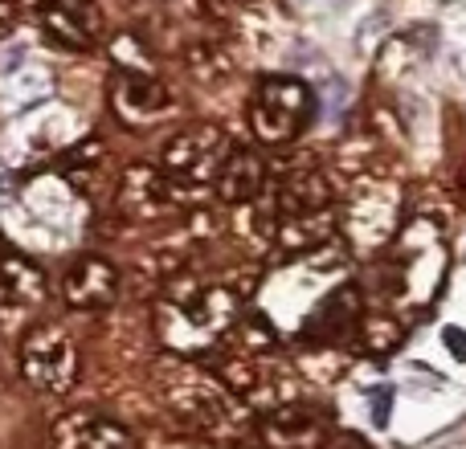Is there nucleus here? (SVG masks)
<instances>
[{"label":"nucleus","mask_w":466,"mask_h":449,"mask_svg":"<svg viewBox=\"0 0 466 449\" xmlns=\"http://www.w3.org/2000/svg\"><path fill=\"white\" fill-rule=\"evenodd\" d=\"M16 364H21V376L33 393L66 396L78 384V347H74L70 331L57 323H37L25 331Z\"/></svg>","instance_id":"f03ea898"},{"label":"nucleus","mask_w":466,"mask_h":449,"mask_svg":"<svg viewBox=\"0 0 466 449\" xmlns=\"http://www.w3.org/2000/svg\"><path fill=\"white\" fill-rule=\"evenodd\" d=\"M274 241H279L282 254H307V249H319L323 241H331V217L328 213H315V217L279 221Z\"/></svg>","instance_id":"2eb2a0df"},{"label":"nucleus","mask_w":466,"mask_h":449,"mask_svg":"<svg viewBox=\"0 0 466 449\" xmlns=\"http://www.w3.org/2000/svg\"><path fill=\"white\" fill-rule=\"evenodd\" d=\"M266 188V160L249 147H233L229 160L221 164V176H218V196L226 205H249L258 201Z\"/></svg>","instance_id":"4468645a"},{"label":"nucleus","mask_w":466,"mask_h":449,"mask_svg":"<svg viewBox=\"0 0 466 449\" xmlns=\"http://www.w3.org/2000/svg\"><path fill=\"white\" fill-rule=\"evenodd\" d=\"M188 70L197 78H221V74H229V57L213 45H197V49H188Z\"/></svg>","instance_id":"6ab92c4d"},{"label":"nucleus","mask_w":466,"mask_h":449,"mask_svg":"<svg viewBox=\"0 0 466 449\" xmlns=\"http://www.w3.org/2000/svg\"><path fill=\"white\" fill-rule=\"evenodd\" d=\"M323 449H364V442H360V437H339V442H331Z\"/></svg>","instance_id":"5701e85b"},{"label":"nucleus","mask_w":466,"mask_h":449,"mask_svg":"<svg viewBox=\"0 0 466 449\" xmlns=\"http://www.w3.org/2000/svg\"><path fill=\"white\" fill-rule=\"evenodd\" d=\"M233 144L226 139V131L213 127V123H197V127H185L164 144L160 152V168L168 172L177 185L201 193L205 185H218L221 164L229 160Z\"/></svg>","instance_id":"20e7f679"},{"label":"nucleus","mask_w":466,"mask_h":449,"mask_svg":"<svg viewBox=\"0 0 466 449\" xmlns=\"http://www.w3.org/2000/svg\"><path fill=\"white\" fill-rule=\"evenodd\" d=\"M111 106L123 123L131 127H147L156 123L160 115L172 111V95L160 78L152 74H139V70H115L111 78Z\"/></svg>","instance_id":"6e6552de"},{"label":"nucleus","mask_w":466,"mask_h":449,"mask_svg":"<svg viewBox=\"0 0 466 449\" xmlns=\"http://www.w3.org/2000/svg\"><path fill=\"white\" fill-rule=\"evenodd\" d=\"M16 25V0H0V37Z\"/></svg>","instance_id":"4be33fe9"},{"label":"nucleus","mask_w":466,"mask_h":449,"mask_svg":"<svg viewBox=\"0 0 466 449\" xmlns=\"http://www.w3.org/2000/svg\"><path fill=\"white\" fill-rule=\"evenodd\" d=\"M315 119V95L290 74H270L258 82L249 103V127L262 144H287Z\"/></svg>","instance_id":"7ed1b4c3"},{"label":"nucleus","mask_w":466,"mask_h":449,"mask_svg":"<svg viewBox=\"0 0 466 449\" xmlns=\"http://www.w3.org/2000/svg\"><path fill=\"white\" fill-rule=\"evenodd\" d=\"M156 384H160L156 388L160 401L201 434H233L238 429L233 393L209 368H188L180 360H164L156 368Z\"/></svg>","instance_id":"f257e3e1"},{"label":"nucleus","mask_w":466,"mask_h":449,"mask_svg":"<svg viewBox=\"0 0 466 449\" xmlns=\"http://www.w3.org/2000/svg\"><path fill=\"white\" fill-rule=\"evenodd\" d=\"M369 413H372V425L385 429L389 417H393V388H389V384L372 388V393H369Z\"/></svg>","instance_id":"aec40b11"},{"label":"nucleus","mask_w":466,"mask_h":449,"mask_svg":"<svg viewBox=\"0 0 466 449\" xmlns=\"http://www.w3.org/2000/svg\"><path fill=\"white\" fill-rule=\"evenodd\" d=\"M401 339H405V327L397 319L377 314V319H364L360 323V347L369 355H393L397 347H401Z\"/></svg>","instance_id":"f3484780"},{"label":"nucleus","mask_w":466,"mask_h":449,"mask_svg":"<svg viewBox=\"0 0 466 449\" xmlns=\"http://www.w3.org/2000/svg\"><path fill=\"white\" fill-rule=\"evenodd\" d=\"M229 331H233L238 352H246V355H266V352H274V344H279V331L270 327L266 314H238V323H233Z\"/></svg>","instance_id":"dca6fc26"},{"label":"nucleus","mask_w":466,"mask_h":449,"mask_svg":"<svg viewBox=\"0 0 466 449\" xmlns=\"http://www.w3.org/2000/svg\"><path fill=\"white\" fill-rule=\"evenodd\" d=\"M41 29L49 33V41H57L62 49L86 54L98 41V16L90 13L86 0H33Z\"/></svg>","instance_id":"f8f14e48"},{"label":"nucleus","mask_w":466,"mask_h":449,"mask_svg":"<svg viewBox=\"0 0 466 449\" xmlns=\"http://www.w3.org/2000/svg\"><path fill=\"white\" fill-rule=\"evenodd\" d=\"M49 449H139L127 425L90 409H74L54 421Z\"/></svg>","instance_id":"0eeeda50"},{"label":"nucleus","mask_w":466,"mask_h":449,"mask_svg":"<svg viewBox=\"0 0 466 449\" xmlns=\"http://www.w3.org/2000/svg\"><path fill=\"white\" fill-rule=\"evenodd\" d=\"M197 205V193L168 176L160 164H131L119 176V193H115V209L123 221H160L172 213Z\"/></svg>","instance_id":"39448f33"},{"label":"nucleus","mask_w":466,"mask_h":449,"mask_svg":"<svg viewBox=\"0 0 466 449\" xmlns=\"http://www.w3.org/2000/svg\"><path fill=\"white\" fill-rule=\"evenodd\" d=\"M442 344L451 347L454 360L466 364V331H462V327H446V331H442Z\"/></svg>","instance_id":"412c9836"},{"label":"nucleus","mask_w":466,"mask_h":449,"mask_svg":"<svg viewBox=\"0 0 466 449\" xmlns=\"http://www.w3.org/2000/svg\"><path fill=\"white\" fill-rule=\"evenodd\" d=\"M46 303V274L21 254H0V327H16Z\"/></svg>","instance_id":"423d86ee"},{"label":"nucleus","mask_w":466,"mask_h":449,"mask_svg":"<svg viewBox=\"0 0 466 449\" xmlns=\"http://www.w3.org/2000/svg\"><path fill=\"white\" fill-rule=\"evenodd\" d=\"M103 164V144L98 139H86V144H78L74 152H66V160H62V172L74 180L78 188H86V176Z\"/></svg>","instance_id":"a211bd4d"},{"label":"nucleus","mask_w":466,"mask_h":449,"mask_svg":"<svg viewBox=\"0 0 466 449\" xmlns=\"http://www.w3.org/2000/svg\"><path fill=\"white\" fill-rule=\"evenodd\" d=\"M241 5H249V0H241Z\"/></svg>","instance_id":"b1692460"},{"label":"nucleus","mask_w":466,"mask_h":449,"mask_svg":"<svg viewBox=\"0 0 466 449\" xmlns=\"http://www.w3.org/2000/svg\"><path fill=\"white\" fill-rule=\"evenodd\" d=\"M62 298L74 311H106L119 298V270L103 254H82L70 262L62 278Z\"/></svg>","instance_id":"1a4fd4ad"},{"label":"nucleus","mask_w":466,"mask_h":449,"mask_svg":"<svg viewBox=\"0 0 466 449\" xmlns=\"http://www.w3.org/2000/svg\"><path fill=\"white\" fill-rule=\"evenodd\" d=\"M274 209H279V221L328 213L331 209V180L315 168L290 172V176L279 185V193H274Z\"/></svg>","instance_id":"ddd939ff"},{"label":"nucleus","mask_w":466,"mask_h":449,"mask_svg":"<svg viewBox=\"0 0 466 449\" xmlns=\"http://www.w3.org/2000/svg\"><path fill=\"white\" fill-rule=\"evenodd\" d=\"M258 434H262L266 449H323L328 445V417L311 404H279Z\"/></svg>","instance_id":"9b49d317"},{"label":"nucleus","mask_w":466,"mask_h":449,"mask_svg":"<svg viewBox=\"0 0 466 449\" xmlns=\"http://www.w3.org/2000/svg\"><path fill=\"white\" fill-rule=\"evenodd\" d=\"M360 323H364L360 286H339L311 311V319L303 327V344H311V347L344 344V339H352L360 331Z\"/></svg>","instance_id":"9d476101"}]
</instances>
